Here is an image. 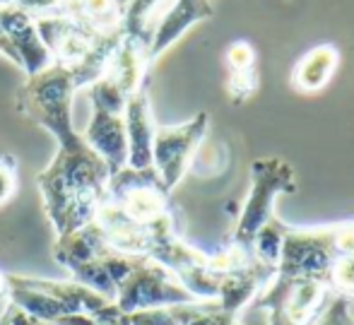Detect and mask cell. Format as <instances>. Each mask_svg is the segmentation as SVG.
Wrapping results in <instances>:
<instances>
[{"label": "cell", "mask_w": 354, "mask_h": 325, "mask_svg": "<svg viewBox=\"0 0 354 325\" xmlns=\"http://www.w3.org/2000/svg\"><path fill=\"white\" fill-rule=\"evenodd\" d=\"M109 167L87 142L58 147L53 162L37 176L44 212L58 236L94 222L109 186Z\"/></svg>", "instance_id": "6da1fadb"}, {"label": "cell", "mask_w": 354, "mask_h": 325, "mask_svg": "<svg viewBox=\"0 0 354 325\" xmlns=\"http://www.w3.org/2000/svg\"><path fill=\"white\" fill-rule=\"evenodd\" d=\"M82 87L77 70L53 63L27 77L17 92V109L34 123L46 128L56 138L58 147H73L82 142V135L73 126V99Z\"/></svg>", "instance_id": "7a4b0ae2"}, {"label": "cell", "mask_w": 354, "mask_h": 325, "mask_svg": "<svg viewBox=\"0 0 354 325\" xmlns=\"http://www.w3.org/2000/svg\"><path fill=\"white\" fill-rule=\"evenodd\" d=\"M297 191V176L294 169L280 157H261L251 167V191L246 195L241 212H239L236 227L232 234V246L251 251L256 234L275 217L272 207L275 200L284 193Z\"/></svg>", "instance_id": "3957f363"}, {"label": "cell", "mask_w": 354, "mask_h": 325, "mask_svg": "<svg viewBox=\"0 0 354 325\" xmlns=\"http://www.w3.org/2000/svg\"><path fill=\"white\" fill-rule=\"evenodd\" d=\"M337 253L335 224L323 227H292L284 229V241L275 275L284 279H323L328 284Z\"/></svg>", "instance_id": "277c9868"}, {"label": "cell", "mask_w": 354, "mask_h": 325, "mask_svg": "<svg viewBox=\"0 0 354 325\" xmlns=\"http://www.w3.org/2000/svg\"><path fill=\"white\" fill-rule=\"evenodd\" d=\"M198 299L183 289V284L169 272L164 265L149 258H136L131 272L116 292V308L121 313L147 311V308L176 306V304H196Z\"/></svg>", "instance_id": "5b68a950"}, {"label": "cell", "mask_w": 354, "mask_h": 325, "mask_svg": "<svg viewBox=\"0 0 354 325\" xmlns=\"http://www.w3.org/2000/svg\"><path fill=\"white\" fill-rule=\"evenodd\" d=\"M210 128V116L205 111L178 126H157L152 142V169L162 178L169 193L183 181L188 169L196 162L203 140Z\"/></svg>", "instance_id": "8992f818"}, {"label": "cell", "mask_w": 354, "mask_h": 325, "mask_svg": "<svg viewBox=\"0 0 354 325\" xmlns=\"http://www.w3.org/2000/svg\"><path fill=\"white\" fill-rule=\"evenodd\" d=\"M0 32L12 46L17 65L27 73V77L46 70L53 65V56L44 46L37 29V17L17 5H5L0 8Z\"/></svg>", "instance_id": "52a82bcc"}, {"label": "cell", "mask_w": 354, "mask_h": 325, "mask_svg": "<svg viewBox=\"0 0 354 325\" xmlns=\"http://www.w3.org/2000/svg\"><path fill=\"white\" fill-rule=\"evenodd\" d=\"M17 277H19V282L27 284V287L39 289V292L56 299L68 313H82V316H89L99 323H111V321H118L121 316H126V313L118 311L113 301H109L102 294L84 287V284L75 282V279L61 282V279H39V277H24V275H17Z\"/></svg>", "instance_id": "ba28073f"}, {"label": "cell", "mask_w": 354, "mask_h": 325, "mask_svg": "<svg viewBox=\"0 0 354 325\" xmlns=\"http://www.w3.org/2000/svg\"><path fill=\"white\" fill-rule=\"evenodd\" d=\"M272 277H275V268H268V265L258 263L253 258L251 263L222 275L214 304H217L219 311L239 318L241 308L248 306L251 301H256V297L266 289V284Z\"/></svg>", "instance_id": "9c48e42d"}, {"label": "cell", "mask_w": 354, "mask_h": 325, "mask_svg": "<svg viewBox=\"0 0 354 325\" xmlns=\"http://www.w3.org/2000/svg\"><path fill=\"white\" fill-rule=\"evenodd\" d=\"M123 123L128 135V167L149 169L152 167V142H154V123L152 106H149L147 87L131 94L123 109Z\"/></svg>", "instance_id": "30bf717a"}, {"label": "cell", "mask_w": 354, "mask_h": 325, "mask_svg": "<svg viewBox=\"0 0 354 325\" xmlns=\"http://www.w3.org/2000/svg\"><path fill=\"white\" fill-rule=\"evenodd\" d=\"M82 140L102 157L109 167V174H116L128 167V135L123 116L94 111L89 118V126L84 128Z\"/></svg>", "instance_id": "8fae6325"}, {"label": "cell", "mask_w": 354, "mask_h": 325, "mask_svg": "<svg viewBox=\"0 0 354 325\" xmlns=\"http://www.w3.org/2000/svg\"><path fill=\"white\" fill-rule=\"evenodd\" d=\"M5 297H8L10 304L19 306L29 316H34L37 321L46 325H106L89 316H82V313H68L56 299L19 282L17 275H8V292H5Z\"/></svg>", "instance_id": "7c38bea8"}, {"label": "cell", "mask_w": 354, "mask_h": 325, "mask_svg": "<svg viewBox=\"0 0 354 325\" xmlns=\"http://www.w3.org/2000/svg\"><path fill=\"white\" fill-rule=\"evenodd\" d=\"M340 65V51L333 44H321L306 51L292 70V87L297 92H321Z\"/></svg>", "instance_id": "4fadbf2b"}, {"label": "cell", "mask_w": 354, "mask_h": 325, "mask_svg": "<svg viewBox=\"0 0 354 325\" xmlns=\"http://www.w3.org/2000/svg\"><path fill=\"white\" fill-rule=\"evenodd\" d=\"M207 306H210V301L147 308V311L128 313V325H186V323H191L201 311H205Z\"/></svg>", "instance_id": "5bb4252c"}, {"label": "cell", "mask_w": 354, "mask_h": 325, "mask_svg": "<svg viewBox=\"0 0 354 325\" xmlns=\"http://www.w3.org/2000/svg\"><path fill=\"white\" fill-rule=\"evenodd\" d=\"M284 229H287V222L272 217L270 222L256 234V239H253V243H251V253L258 263L268 265V268H275L277 260H280Z\"/></svg>", "instance_id": "9a60e30c"}, {"label": "cell", "mask_w": 354, "mask_h": 325, "mask_svg": "<svg viewBox=\"0 0 354 325\" xmlns=\"http://www.w3.org/2000/svg\"><path fill=\"white\" fill-rule=\"evenodd\" d=\"M311 325H354V313L352 304L347 297H333L328 299V304L323 306V311L318 313V318Z\"/></svg>", "instance_id": "2e32d148"}, {"label": "cell", "mask_w": 354, "mask_h": 325, "mask_svg": "<svg viewBox=\"0 0 354 325\" xmlns=\"http://www.w3.org/2000/svg\"><path fill=\"white\" fill-rule=\"evenodd\" d=\"M261 84V75H258V68H251V70H234L229 73V82H227V89H229V97L234 102H246L248 97H253Z\"/></svg>", "instance_id": "e0dca14e"}, {"label": "cell", "mask_w": 354, "mask_h": 325, "mask_svg": "<svg viewBox=\"0 0 354 325\" xmlns=\"http://www.w3.org/2000/svg\"><path fill=\"white\" fill-rule=\"evenodd\" d=\"M227 70L234 73V70H251L258 68V53L256 48L248 41H234L232 46L227 48Z\"/></svg>", "instance_id": "ac0fdd59"}, {"label": "cell", "mask_w": 354, "mask_h": 325, "mask_svg": "<svg viewBox=\"0 0 354 325\" xmlns=\"http://www.w3.org/2000/svg\"><path fill=\"white\" fill-rule=\"evenodd\" d=\"M17 191V159L0 154V205H5Z\"/></svg>", "instance_id": "d6986e66"}, {"label": "cell", "mask_w": 354, "mask_h": 325, "mask_svg": "<svg viewBox=\"0 0 354 325\" xmlns=\"http://www.w3.org/2000/svg\"><path fill=\"white\" fill-rule=\"evenodd\" d=\"M186 325H241V323H239L236 316H229V313L219 311L217 304L210 301V306H207L205 311H201L191 323H186Z\"/></svg>", "instance_id": "ffe728a7"}, {"label": "cell", "mask_w": 354, "mask_h": 325, "mask_svg": "<svg viewBox=\"0 0 354 325\" xmlns=\"http://www.w3.org/2000/svg\"><path fill=\"white\" fill-rule=\"evenodd\" d=\"M0 325H46V323L37 321V318L29 316L27 311H22L19 306H15V304L8 301L3 316H0Z\"/></svg>", "instance_id": "44dd1931"}, {"label": "cell", "mask_w": 354, "mask_h": 325, "mask_svg": "<svg viewBox=\"0 0 354 325\" xmlns=\"http://www.w3.org/2000/svg\"><path fill=\"white\" fill-rule=\"evenodd\" d=\"M8 292V275L0 270V294H5Z\"/></svg>", "instance_id": "7402d4cb"}, {"label": "cell", "mask_w": 354, "mask_h": 325, "mask_svg": "<svg viewBox=\"0 0 354 325\" xmlns=\"http://www.w3.org/2000/svg\"><path fill=\"white\" fill-rule=\"evenodd\" d=\"M106 325H128V316H121L118 321H111V323H106Z\"/></svg>", "instance_id": "603a6c76"}, {"label": "cell", "mask_w": 354, "mask_h": 325, "mask_svg": "<svg viewBox=\"0 0 354 325\" xmlns=\"http://www.w3.org/2000/svg\"><path fill=\"white\" fill-rule=\"evenodd\" d=\"M15 0H0V8H5V5H12Z\"/></svg>", "instance_id": "cb8c5ba5"}]
</instances>
